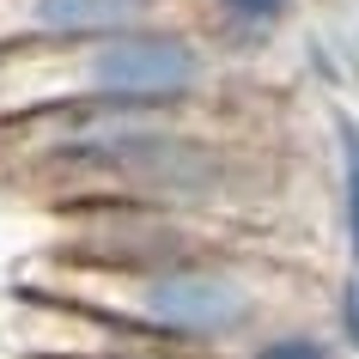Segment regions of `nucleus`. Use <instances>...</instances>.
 Returning <instances> with one entry per match:
<instances>
[{"instance_id": "nucleus-1", "label": "nucleus", "mask_w": 359, "mask_h": 359, "mask_svg": "<svg viewBox=\"0 0 359 359\" xmlns=\"http://www.w3.org/2000/svg\"><path fill=\"white\" fill-rule=\"evenodd\" d=\"M274 183V158L213 122V104H49L0 122V189L43 213L140 201L231 226L262 208Z\"/></svg>"}, {"instance_id": "nucleus-2", "label": "nucleus", "mask_w": 359, "mask_h": 359, "mask_svg": "<svg viewBox=\"0 0 359 359\" xmlns=\"http://www.w3.org/2000/svg\"><path fill=\"white\" fill-rule=\"evenodd\" d=\"M13 280L92 304V311L165 341L177 353L231 359L250 335L280 323L286 274L274 262H256L250 250H208V256L152 262V268H92V262H61V256L37 250Z\"/></svg>"}, {"instance_id": "nucleus-3", "label": "nucleus", "mask_w": 359, "mask_h": 359, "mask_svg": "<svg viewBox=\"0 0 359 359\" xmlns=\"http://www.w3.org/2000/svg\"><path fill=\"white\" fill-rule=\"evenodd\" d=\"M226 55L189 19H152L61 49L0 55V122L49 104H219Z\"/></svg>"}, {"instance_id": "nucleus-4", "label": "nucleus", "mask_w": 359, "mask_h": 359, "mask_svg": "<svg viewBox=\"0 0 359 359\" xmlns=\"http://www.w3.org/2000/svg\"><path fill=\"white\" fill-rule=\"evenodd\" d=\"M49 219H55V238L43 250L61 262H92V268H152V262L208 256V250H244L226 219L140 208V201H79V208H55Z\"/></svg>"}, {"instance_id": "nucleus-5", "label": "nucleus", "mask_w": 359, "mask_h": 359, "mask_svg": "<svg viewBox=\"0 0 359 359\" xmlns=\"http://www.w3.org/2000/svg\"><path fill=\"white\" fill-rule=\"evenodd\" d=\"M0 347L13 359H152V353H177V347L104 317L92 304H74L61 292H43V286H25V280H13L0 292Z\"/></svg>"}, {"instance_id": "nucleus-6", "label": "nucleus", "mask_w": 359, "mask_h": 359, "mask_svg": "<svg viewBox=\"0 0 359 359\" xmlns=\"http://www.w3.org/2000/svg\"><path fill=\"white\" fill-rule=\"evenodd\" d=\"M152 19H177V0H0V55L61 49Z\"/></svg>"}, {"instance_id": "nucleus-7", "label": "nucleus", "mask_w": 359, "mask_h": 359, "mask_svg": "<svg viewBox=\"0 0 359 359\" xmlns=\"http://www.w3.org/2000/svg\"><path fill=\"white\" fill-rule=\"evenodd\" d=\"M292 13L299 0H201V31L226 61H250L280 43Z\"/></svg>"}, {"instance_id": "nucleus-8", "label": "nucleus", "mask_w": 359, "mask_h": 359, "mask_svg": "<svg viewBox=\"0 0 359 359\" xmlns=\"http://www.w3.org/2000/svg\"><path fill=\"white\" fill-rule=\"evenodd\" d=\"M329 134H335V213H341V238H347V256H359V116L335 110L329 116Z\"/></svg>"}, {"instance_id": "nucleus-9", "label": "nucleus", "mask_w": 359, "mask_h": 359, "mask_svg": "<svg viewBox=\"0 0 359 359\" xmlns=\"http://www.w3.org/2000/svg\"><path fill=\"white\" fill-rule=\"evenodd\" d=\"M231 359H341V347L329 329H311V323H268Z\"/></svg>"}, {"instance_id": "nucleus-10", "label": "nucleus", "mask_w": 359, "mask_h": 359, "mask_svg": "<svg viewBox=\"0 0 359 359\" xmlns=\"http://www.w3.org/2000/svg\"><path fill=\"white\" fill-rule=\"evenodd\" d=\"M329 335H335L341 353H359V280H347L329 292Z\"/></svg>"}, {"instance_id": "nucleus-11", "label": "nucleus", "mask_w": 359, "mask_h": 359, "mask_svg": "<svg viewBox=\"0 0 359 359\" xmlns=\"http://www.w3.org/2000/svg\"><path fill=\"white\" fill-rule=\"evenodd\" d=\"M304 67H311V79H317V86H329V92H335V86H347V61H341V43H329V37H304Z\"/></svg>"}, {"instance_id": "nucleus-12", "label": "nucleus", "mask_w": 359, "mask_h": 359, "mask_svg": "<svg viewBox=\"0 0 359 359\" xmlns=\"http://www.w3.org/2000/svg\"><path fill=\"white\" fill-rule=\"evenodd\" d=\"M152 359H213V353H152Z\"/></svg>"}, {"instance_id": "nucleus-13", "label": "nucleus", "mask_w": 359, "mask_h": 359, "mask_svg": "<svg viewBox=\"0 0 359 359\" xmlns=\"http://www.w3.org/2000/svg\"><path fill=\"white\" fill-rule=\"evenodd\" d=\"M353 280H359V256H353Z\"/></svg>"}]
</instances>
